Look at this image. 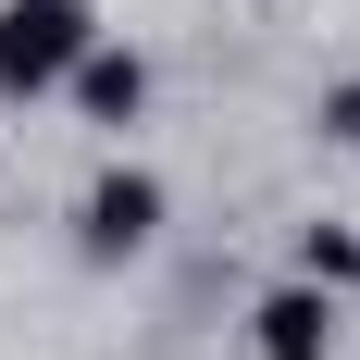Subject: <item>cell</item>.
<instances>
[{
  "label": "cell",
  "mask_w": 360,
  "mask_h": 360,
  "mask_svg": "<svg viewBox=\"0 0 360 360\" xmlns=\"http://www.w3.org/2000/svg\"><path fill=\"white\" fill-rule=\"evenodd\" d=\"M87 50H100V13L87 0H0V100L63 87Z\"/></svg>",
  "instance_id": "6da1fadb"
},
{
  "label": "cell",
  "mask_w": 360,
  "mask_h": 360,
  "mask_svg": "<svg viewBox=\"0 0 360 360\" xmlns=\"http://www.w3.org/2000/svg\"><path fill=\"white\" fill-rule=\"evenodd\" d=\"M335 323H348V311H335V286H311V274H298V286H274V298L249 311L261 360H335Z\"/></svg>",
  "instance_id": "7a4b0ae2"
},
{
  "label": "cell",
  "mask_w": 360,
  "mask_h": 360,
  "mask_svg": "<svg viewBox=\"0 0 360 360\" xmlns=\"http://www.w3.org/2000/svg\"><path fill=\"white\" fill-rule=\"evenodd\" d=\"M162 236V174H100L87 186V261H137Z\"/></svg>",
  "instance_id": "3957f363"
},
{
  "label": "cell",
  "mask_w": 360,
  "mask_h": 360,
  "mask_svg": "<svg viewBox=\"0 0 360 360\" xmlns=\"http://www.w3.org/2000/svg\"><path fill=\"white\" fill-rule=\"evenodd\" d=\"M63 87H75V112H87V124H137V100H149V63L100 37V50H87V63L63 75Z\"/></svg>",
  "instance_id": "277c9868"
},
{
  "label": "cell",
  "mask_w": 360,
  "mask_h": 360,
  "mask_svg": "<svg viewBox=\"0 0 360 360\" xmlns=\"http://www.w3.org/2000/svg\"><path fill=\"white\" fill-rule=\"evenodd\" d=\"M298 274H311V286H360V236L348 224H311V236H298Z\"/></svg>",
  "instance_id": "5b68a950"
},
{
  "label": "cell",
  "mask_w": 360,
  "mask_h": 360,
  "mask_svg": "<svg viewBox=\"0 0 360 360\" xmlns=\"http://www.w3.org/2000/svg\"><path fill=\"white\" fill-rule=\"evenodd\" d=\"M323 137H360V87H335V100H323Z\"/></svg>",
  "instance_id": "8992f818"
}]
</instances>
